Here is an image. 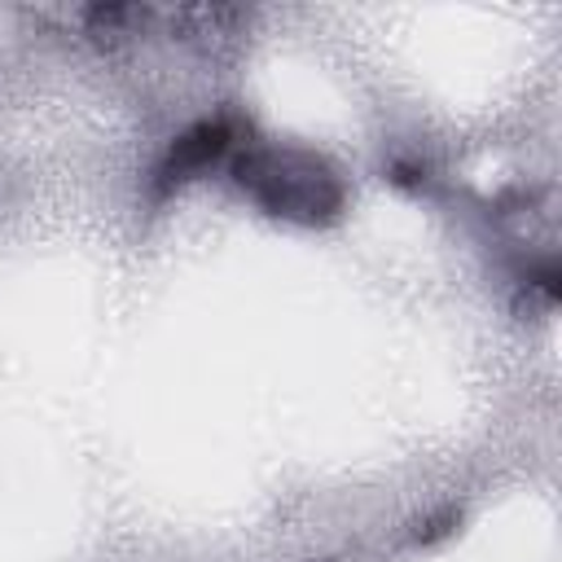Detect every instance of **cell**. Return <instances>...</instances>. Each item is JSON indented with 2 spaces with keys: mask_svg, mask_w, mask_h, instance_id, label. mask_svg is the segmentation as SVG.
Listing matches in <instances>:
<instances>
[{
  "mask_svg": "<svg viewBox=\"0 0 562 562\" xmlns=\"http://www.w3.org/2000/svg\"><path fill=\"white\" fill-rule=\"evenodd\" d=\"M233 184L263 211L290 224H334L342 215V176L303 145L241 140L228 158Z\"/></svg>",
  "mask_w": 562,
  "mask_h": 562,
  "instance_id": "cell-1",
  "label": "cell"
},
{
  "mask_svg": "<svg viewBox=\"0 0 562 562\" xmlns=\"http://www.w3.org/2000/svg\"><path fill=\"white\" fill-rule=\"evenodd\" d=\"M237 136H241V132H237L233 119H202V123H193V127L167 149V158L158 162V171H154V193H158V198H162V193H176V189H184L189 180L206 176L215 162L233 158V149L241 145Z\"/></svg>",
  "mask_w": 562,
  "mask_h": 562,
  "instance_id": "cell-2",
  "label": "cell"
}]
</instances>
